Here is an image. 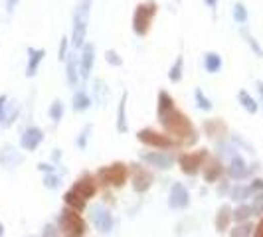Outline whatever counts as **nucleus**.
Instances as JSON below:
<instances>
[{
  "label": "nucleus",
  "instance_id": "1",
  "mask_svg": "<svg viewBox=\"0 0 263 237\" xmlns=\"http://www.w3.org/2000/svg\"><path fill=\"white\" fill-rule=\"evenodd\" d=\"M158 121H160L162 129L166 131V134H172V136L180 139V141L186 143V145H194V143L198 141V134H196L194 125L190 123V118L186 117L182 111L171 109L168 113L160 115Z\"/></svg>",
  "mask_w": 263,
  "mask_h": 237
},
{
  "label": "nucleus",
  "instance_id": "2",
  "mask_svg": "<svg viewBox=\"0 0 263 237\" xmlns=\"http://www.w3.org/2000/svg\"><path fill=\"white\" fill-rule=\"evenodd\" d=\"M158 14V4L155 0H145V2H139L137 8H135V14H133V32L137 36H146L151 32V26H153V20Z\"/></svg>",
  "mask_w": 263,
  "mask_h": 237
},
{
  "label": "nucleus",
  "instance_id": "3",
  "mask_svg": "<svg viewBox=\"0 0 263 237\" xmlns=\"http://www.w3.org/2000/svg\"><path fill=\"white\" fill-rule=\"evenodd\" d=\"M89 6L91 0H81L76 6L73 12V30H71V46L79 50L85 44V36H87V22H89Z\"/></svg>",
  "mask_w": 263,
  "mask_h": 237
},
{
  "label": "nucleus",
  "instance_id": "4",
  "mask_svg": "<svg viewBox=\"0 0 263 237\" xmlns=\"http://www.w3.org/2000/svg\"><path fill=\"white\" fill-rule=\"evenodd\" d=\"M58 225H60V231L64 233V237H83L85 233V222L81 220L78 211L71 208L62 210L60 218H58Z\"/></svg>",
  "mask_w": 263,
  "mask_h": 237
},
{
  "label": "nucleus",
  "instance_id": "5",
  "mask_svg": "<svg viewBox=\"0 0 263 237\" xmlns=\"http://www.w3.org/2000/svg\"><path fill=\"white\" fill-rule=\"evenodd\" d=\"M127 164H123V162H113V164H109V166H103V168H99L97 172V178H99V182H103V184H109V186H123L127 182Z\"/></svg>",
  "mask_w": 263,
  "mask_h": 237
},
{
  "label": "nucleus",
  "instance_id": "6",
  "mask_svg": "<svg viewBox=\"0 0 263 237\" xmlns=\"http://www.w3.org/2000/svg\"><path fill=\"white\" fill-rule=\"evenodd\" d=\"M137 139L146 146H155L158 150H166V148H174L176 143L172 141L171 136L166 134H160V132L153 131V129H143V131L137 132Z\"/></svg>",
  "mask_w": 263,
  "mask_h": 237
},
{
  "label": "nucleus",
  "instance_id": "7",
  "mask_svg": "<svg viewBox=\"0 0 263 237\" xmlns=\"http://www.w3.org/2000/svg\"><path fill=\"white\" fill-rule=\"evenodd\" d=\"M206 158H208V152H206V150H198V152L182 154V156L178 158V162H180V170L184 172V174H188V176H196L198 172H200V166H204Z\"/></svg>",
  "mask_w": 263,
  "mask_h": 237
},
{
  "label": "nucleus",
  "instance_id": "8",
  "mask_svg": "<svg viewBox=\"0 0 263 237\" xmlns=\"http://www.w3.org/2000/svg\"><path fill=\"white\" fill-rule=\"evenodd\" d=\"M153 182H155V178H153V174L146 170L145 166L133 164V190L135 192L143 194V192H146L153 186Z\"/></svg>",
  "mask_w": 263,
  "mask_h": 237
},
{
  "label": "nucleus",
  "instance_id": "9",
  "mask_svg": "<svg viewBox=\"0 0 263 237\" xmlns=\"http://www.w3.org/2000/svg\"><path fill=\"white\" fill-rule=\"evenodd\" d=\"M91 220H93V225H95L101 233H109V231L113 229V215H111V211L105 210L103 206H93Z\"/></svg>",
  "mask_w": 263,
  "mask_h": 237
},
{
  "label": "nucleus",
  "instance_id": "10",
  "mask_svg": "<svg viewBox=\"0 0 263 237\" xmlns=\"http://www.w3.org/2000/svg\"><path fill=\"white\" fill-rule=\"evenodd\" d=\"M188 204H190V194H188V190H186L180 182L172 184L171 196H168V206H171L172 210H184Z\"/></svg>",
  "mask_w": 263,
  "mask_h": 237
},
{
  "label": "nucleus",
  "instance_id": "11",
  "mask_svg": "<svg viewBox=\"0 0 263 237\" xmlns=\"http://www.w3.org/2000/svg\"><path fill=\"white\" fill-rule=\"evenodd\" d=\"M93 64H95V46L93 44H83L81 55H79V73L83 79L89 77Z\"/></svg>",
  "mask_w": 263,
  "mask_h": 237
},
{
  "label": "nucleus",
  "instance_id": "12",
  "mask_svg": "<svg viewBox=\"0 0 263 237\" xmlns=\"http://www.w3.org/2000/svg\"><path fill=\"white\" fill-rule=\"evenodd\" d=\"M44 141V132H42V129H38V127H28L26 131H24V134H22V139H20V146L24 148V150H36L40 146V143Z\"/></svg>",
  "mask_w": 263,
  "mask_h": 237
},
{
  "label": "nucleus",
  "instance_id": "13",
  "mask_svg": "<svg viewBox=\"0 0 263 237\" xmlns=\"http://www.w3.org/2000/svg\"><path fill=\"white\" fill-rule=\"evenodd\" d=\"M71 190L79 194L81 198H85V200H89V198L95 196V192H97V186H95V180H93L91 176H83V178H79L76 184L71 186Z\"/></svg>",
  "mask_w": 263,
  "mask_h": 237
},
{
  "label": "nucleus",
  "instance_id": "14",
  "mask_svg": "<svg viewBox=\"0 0 263 237\" xmlns=\"http://www.w3.org/2000/svg\"><path fill=\"white\" fill-rule=\"evenodd\" d=\"M66 75H67V83L71 85V87H76L78 85V79H79V57H78V52H71L67 53L66 57Z\"/></svg>",
  "mask_w": 263,
  "mask_h": 237
},
{
  "label": "nucleus",
  "instance_id": "15",
  "mask_svg": "<svg viewBox=\"0 0 263 237\" xmlns=\"http://www.w3.org/2000/svg\"><path fill=\"white\" fill-rule=\"evenodd\" d=\"M141 160H145L148 164H153V166H157L160 170H168L172 166V162H174V158L168 156V154H162V152H146V154H141Z\"/></svg>",
  "mask_w": 263,
  "mask_h": 237
},
{
  "label": "nucleus",
  "instance_id": "16",
  "mask_svg": "<svg viewBox=\"0 0 263 237\" xmlns=\"http://www.w3.org/2000/svg\"><path fill=\"white\" fill-rule=\"evenodd\" d=\"M228 174H230V178H234V180H246V178L250 176V168H248V164L243 162L241 156H234L230 160Z\"/></svg>",
  "mask_w": 263,
  "mask_h": 237
},
{
  "label": "nucleus",
  "instance_id": "17",
  "mask_svg": "<svg viewBox=\"0 0 263 237\" xmlns=\"http://www.w3.org/2000/svg\"><path fill=\"white\" fill-rule=\"evenodd\" d=\"M44 57H46V50H36V48H30V50H28L26 77H34V75L38 73V67Z\"/></svg>",
  "mask_w": 263,
  "mask_h": 237
},
{
  "label": "nucleus",
  "instance_id": "18",
  "mask_svg": "<svg viewBox=\"0 0 263 237\" xmlns=\"http://www.w3.org/2000/svg\"><path fill=\"white\" fill-rule=\"evenodd\" d=\"M222 174V162L218 158H206V164H204V180L206 182H216Z\"/></svg>",
  "mask_w": 263,
  "mask_h": 237
},
{
  "label": "nucleus",
  "instance_id": "19",
  "mask_svg": "<svg viewBox=\"0 0 263 237\" xmlns=\"http://www.w3.org/2000/svg\"><path fill=\"white\" fill-rule=\"evenodd\" d=\"M127 97L129 93L125 91L121 95V101H119V109H117V131L119 132H127L129 125H127Z\"/></svg>",
  "mask_w": 263,
  "mask_h": 237
},
{
  "label": "nucleus",
  "instance_id": "20",
  "mask_svg": "<svg viewBox=\"0 0 263 237\" xmlns=\"http://www.w3.org/2000/svg\"><path fill=\"white\" fill-rule=\"evenodd\" d=\"M226 131H228V127H226L220 118H208V121L204 123V132H206L210 139H218V136L226 134Z\"/></svg>",
  "mask_w": 263,
  "mask_h": 237
},
{
  "label": "nucleus",
  "instance_id": "21",
  "mask_svg": "<svg viewBox=\"0 0 263 237\" xmlns=\"http://www.w3.org/2000/svg\"><path fill=\"white\" fill-rule=\"evenodd\" d=\"M64 202H66L67 208H71V210H76V211H83L85 206H87V200L81 198L79 194H76L73 190H67L66 194H64Z\"/></svg>",
  "mask_w": 263,
  "mask_h": 237
},
{
  "label": "nucleus",
  "instance_id": "22",
  "mask_svg": "<svg viewBox=\"0 0 263 237\" xmlns=\"http://www.w3.org/2000/svg\"><path fill=\"white\" fill-rule=\"evenodd\" d=\"M232 222V208L224 204L220 210H218V215H216V231H226L228 229V225Z\"/></svg>",
  "mask_w": 263,
  "mask_h": 237
},
{
  "label": "nucleus",
  "instance_id": "23",
  "mask_svg": "<svg viewBox=\"0 0 263 237\" xmlns=\"http://www.w3.org/2000/svg\"><path fill=\"white\" fill-rule=\"evenodd\" d=\"M93 99L99 103V107H103L105 105V101H107V95H109V87H105V81L103 79H95L93 81Z\"/></svg>",
  "mask_w": 263,
  "mask_h": 237
},
{
  "label": "nucleus",
  "instance_id": "24",
  "mask_svg": "<svg viewBox=\"0 0 263 237\" xmlns=\"http://www.w3.org/2000/svg\"><path fill=\"white\" fill-rule=\"evenodd\" d=\"M204 67H206L208 73H218L222 69V57L218 53L208 52L204 55Z\"/></svg>",
  "mask_w": 263,
  "mask_h": 237
},
{
  "label": "nucleus",
  "instance_id": "25",
  "mask_svg": "<svg viewBox=\"0 0 263 237\" xmlns=\"http://www.w3.org/2000/svg\"><path fill=\"white\" fill-rule=\"evenodd\" d=\"M171 109H174V99H172L166 91H160L158 93V101H157L158 117H160V115H164V113H168Z\"/></svg>",
  "mask_w": 263,
  "mask_h": 237
},
{
  "label": "nucleus",
  "instance_id": "26",
  "mask_svg": "<svg viewBox=\"0 0 263 237\" xmlns=\"http://www.w3.org/2000/svg\"><path fill=\"white\" fill-rule=\"evenodd\" d=\"M237 99H239L241 107H243L248 113H251V115H253V113H257V103H255V99H253L246 89H241V91L237 93Z\"/></svg>",
  "mask_w": 263,
  "mask_h": 237
},
{
  "label": "nucleus",
  "instance_id": "27",
  "mask_svg": "<svg viewBox=\"0 0 263 237\" xmlns=\"http://www.w3.org/2000/svg\"><path fill=\"white\" fill-rule=\"evenodd\" d=\"M182 69H184V57H182V55H178V57H176V62L172 64L171 71H168V79H171L172 83H178V81L182 79V73H184Z\"/></svg>",
  "mask_w": 263,
  "mask_h": 237
},
{
  "label": "nucleus",
  "instance_id": "28",
  "mask_svg": "<svg viewBox=\"0 0 263 237\" xmlns=\"http://www.w3.org/2000/svg\"><path fill=\"white\" fill-rule=\"evenodd\" d=\"M91 103L93 101L87 97V93L81 91V89L73 95V111H85V109H89V107H91Z\"/></svg>",
  "mask_w": 263,
  "mask_h": 237
},
{
  "label": "nucleus",
  "instance_id": "29",
  "mask_svg": "<svg viewBox=\"0 0 263 237\" xmlns=\"http://www.w3.org/2000/svg\"><path fill=\"white\" fill-rule=\"evenodd\" d=\"M251 213H253V210H251V206H248V204H241L239 208H236V210L232 211V218L236 220V222H246L248 218H250Z\"/></svg>",
  "mask_w": 263,
  "mask_h": 237
},
{
  "label": "nucleus",
  "instance_id": "30",
  "mask_svg": "<svg viewBox=\"0 0 263 237\" xmlns=\"http://www.w3.org/2000/svg\"><path fill=\"white\" fill-rule=\"evenodd\" d=\"M241 36L246 38V42H248V46H250L251 50H253V53L257 55V57H263V50H261V46L257 44V40L251 36L248 30H241Z\"/></svg>",
  "mask_w": 263,
  "mask_h": 237
},
{
  "label": "nucleus",
  "instance_id": "31",
  "mask_svg": "<svg viewBox=\"0 0 263 237\" xmlns=\"http://www.w3.org/2000/svg\"><path fill=\"white\" fill-rule=\"evenodd\" d=\"M234 20H236L237 24H246L248 22V10H246V6L241 2L234 4Z\"/></svg>",
  "mask_w": 263,
  "mask_h": 237
},
{
  "label": "nucleus",
  "instance_id": "32",
  "mask_svg": "<svg viewBox=\"0 0 263 237\" xmlns=\"http://www.w3.org/2000/svg\"><path fill=\"white\" fill-rule=\"evenodd\" d=\"M50 117H52L53 123H60L62 117H64V105H62V101H53L52 107H50Z\"/></svg>",
  "mask_w": 263,
  "mask_h": 237
},
{
  "label": "nucleus",
  "instance_id": "33",
  "mask_svg": "<svg viewBox=\"0 0 263 237\" xmlns=\"http://www.w3.org/2000/svg\"><path fill=\"white\" fill-rule=\"evenodd\" d=\"M250 194H253L251 186H236V188H234V192H232V198L237 200V202H241V200H246Z\"/></svg>",
  "mask_w": 263,
  "mask_h": 237
},
{
  "label": "nucleus",
  "instance_id": "34",
  "mask_svg": "<svg viewBox=\"0 0 263 237\" xmlns=\"http://www.w3.org/2000/svg\"><path fill=\"white\" fill-rule=\"evenodd\" d=\"M105 62L109 64V66H115V67L123 66V57H121L115 50H107V52H105Z\"/></svg>",
  "mask_w": 263,
  "mask_h": 237
},
{
  "label": "nucleus",
  "instance_id": "35",
  "mask_svg": "<svg viewBox=\"0 0 263 237\" xmlns=\"http://www.w3.org/2000/svg\"><path fill=\"white\" fill-rule=\"evenodd\" d=\"M251 229H253V225L246 224V222H241V225H237L236 229L232 231V237H250L251 235Z\"/></svg>",
  "mask_w": 263,
  "mask_h": 237
},
{
  "label": "nucleus",
  "instance_id": "36",
  "mask_svg": "<svg viewBox=\"0 0 263 237\" xmlns=\"http://www.w3.org/2000/svg\"><path fill=\"white\" fill-rule=\"evenodd\" d=\"M194 95H196L198 107H200V109H204V111H210V109H212L210 99H208V97H206V95L202 93V89H196V93H194Z\"/></svg>",
  "mask_w": 263,
  "mask_h": 237
},
{
  "label": "nucleus",
  "instance_id": "37",
  "mask_svg": "<svg viewBox=\"0 0 263 237\" xmlns=\"http://www.w3.org/2000/svg\"><path fill=\"white\" fill-rule=\"evenodd\" d=\"M89 132H91V125H85V127H83V131H81V134H79V139H78V146H79V148H85V146H87Z\"/></svg>",
  "mask_w": 263,
  "mask_h": 237
},
{
  "label": "nucleus",
  "instance_id": "38",
  "mask_svg": "<svg viewBox=\"0 0 263 237\" xmlns=\"http://www.w3.org/2000/svg\"><path fill=\"white\" fill-rule=\"evenodd\" d=\"M251 210H253V213H263V194H257V196L253 198Z\"/></svg>",
  "mask_w": 263,
  "mask_h": 237
},
{
  "label": "nucleus",
  "instance_id": "39",
  "mask_svg": "<svg viewBox=\"0 0 263 237\" xmlns=\"http://www.w3.org/2000/svg\"><path fill=\"white\" fill-rule=\"evenodd\" d=\"M58 182H60V178L53 172H48V176L44 178V186H48V188H58Z\"/></svg>",
  "mask_w": 263,
  "mask_h": 237
},
{
  "label": "nucleus",
  "instance_id": "40",
  "mask_svg": "<svg viewBox=\"0 0 263 237\" xmlns=\"http://www.w3.org/2000/svg\"><path fill=\"white\" fill-rule=\"evenodd\" d=\"M67 46H69L67 38H62V44H60V52H58V60H60V62L67 57Z\"/></svg>",
  "mask_w": 263,
  "mask_h": 237
},
{
  "label": "nucleus",
  "instance_id": "41",
  "mask_svg": "<svg viewBox=\"0 0 263 237\" xmlns=\"http://www.w3.org/2000/svg\"><path fill=\"white\" fill-rule=\"evenodd\" d=\"M44 237H60V229H55L53 225H46L44 227Z\"/></svg>",
  "mask_w": 263,
  "mask_h": 237
},
{
  "label": "nucleus",
  "instance_id": "42",
  "mask_svg": "<svg viewBox=\"0 0 263 237\" xmlns=\"http://www.w3.org/2000/svg\"><path fill=\"white\" fill-rule=\"evenodd\" d=\"M250 186H251V190H253V192H263V178H257V180H253Z\"/></svg>",
  "mask_w": 263,
  "mask_h": 237
},
{
  "label": "nucleus",
  "instance_id": "43",
  "mask_svg": "<svg viewBox=\"0 0 263 237\" xmlns=\"http://www.w3.org/2000/svg\"><path fill=\"white\" fill-rule=\"evenodd\" d=\"M6 101H8V97H6V95H0V121H2V117H4V109H6V105H8Z\"/></svg>",
  "mask_w": 263,
  "mask_h": 237
},
{
  "label": "nucleus",
  "instance_id": "44",
  "mask_svg": "<svg viewBox=\"0 0 263 237\" xmlns=\"http://www.w3.org/2000/svg\"><path fill=\"white\" fill-rule=\"evenodd\" d=\"M253 237H263V218H261V222L257 224V227H255V231H253Z\"/></svg>",
  "mask_w": 263,
  "mask_h": 237
},
{
  "label": "nucleus",
  "instance_id": "45",
  "mask_svg": "<svg viewBox=\"0 0 263 237\" xmlns=\"http://www.w3.org/2000/svg\"><path fill=\"white\" fill-rule=\"evenodd\" d=\"M16 4H18V0H6V10H8V12H12Z\"/></svg>",
  "mask_w": 263,
  "mask_h": 237
},
{
  "label": "nucleus",
  "instance_id": "46",
  "mask_svg": "<svg viewBox=\"0 0 263 237\" xmlns=\"http://www.w3.org/2000/svg\"><path fill=\"white\" fill-rule=\"evenodd\" d=\"M257 91H259V95H261V105H263V83L261 81H257Z\"/></svg>",
  "mask_w": 263,
  "mask_h": 237
},
{
  "label": "nucleus",
  "instance_id": "47",
  "mask_svg": "<svg viewBox=\"0 0 263 237\" xmlns=\"http://www.w3.org/2000/svg\"><path fill=\"white\" fill-rule=\"evenodd\" d=\"M204 2H206V4H208V6H210V8H214V6H216V4H218V0H204Z\"/></svg>",
  "mask_w": 263,
  "mask_h": 237
},
{
  "label": "nucleus",
  "instance_id": "48",
  "mask_svg": "<svg viewBox=\"0 0 263 237\" xmlns=\"http://www.w3.org/2000/svg\"><path fill=\"white\" fill-rule=\"evenodd\" d=\"M4 235V225H2V222H0V237Z\"/></svg>",
  "mask_w": 263,
  "mask_h": 237
},
{
  "label": "nucleus",
  "instance_id": "49",
  "mask_svg": "<svg viewBox=\"0 0 263 237\" xmlns=\"http://www.w3.org/2000/svg\"><path fill=\"white\" fill-rule=\"evenodd\" d=\"M176 2H180V0H176Z\"/></svg>",
  "mask_w": 263,
  "mask_h": 237
}]
</instances>
